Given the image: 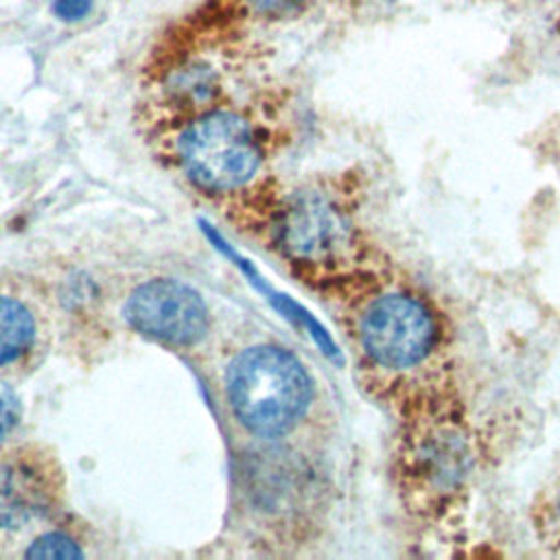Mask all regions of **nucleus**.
Listing matches in <instances>:
<instances>
[{
    "label": "nucleus",
    "instance_id": "obj_1",
    "mask_svg": "<svg viewBox=\"0 0 560 560\" xmlns=\"http://www.w3.org/2000/svg\"><path fill=\"white\" fill-rule=\"evenodd\" d=\"M405 385L409 405L405 407L398 472L413 510L442 516L472 477L477 440L464 407L442 385L438 370Z\"/></svg>",
    "mask_w": 560,
    "mask_h": 560
},
{
    "label": "nucleus",
    "instance_id": "obj_2",
    "mask_svg": "<svg viewBox=\"0 0 560 560\" xmlns=\"http://www.w3.org/2000/svg\"><path fill=\"white\" fill-rule=\"evenodd\" d=\"M225 398L234 420L252 435L280 440L308 416L315 383L289 350L258 343L238 352L225 370Z\"/></svg>",
    "mask_w": 560,
    "mask_h": 560
},
{
    "label": "nucleus",
    "instance_id": "obj_3",
    "mask_svg": "<svg viewBox=\"0 0 560 560\" xmlns=\"http://www.w3.org/2000/svg\"><path fill=\"white\" fill-rule=\"evenodd\" d=\"M354 335L365 363L396 385L438 368L442 324L435 308L416 291L376 287L359 306Z\"/></svg>",
    "mask_w": 560,
    "mask_h": 560
},
{
    "label": "nucleus",
    "instance_id": "obj_4",
    "mask_svg": "<svg viewBox=\"0 0 560 560\" xmlns=\"http://www.w3.org/2000/svg\"><path fill=\"white\" fill-rule=\"evenodd\" d=\"M171 149L184 177L206 195L245 190L265 160L254 122L228 107H210L186 118Z\"/></svg>",
    "mask_w": 560,
    "mask_h": 560
},
{
    "label": "nucleus",
    "instance_id": "obj_5",
    "mask_svg": "<svg viewBox=\"0 0 560 560\" xmlns=\"http://www.w3.org/2000/svg\"><path fill=\"white\" fill-rule=\"evenodd\" d=\"M280 245L293 262L324 271H343L359 252L348 210L326 190L293 195L280 212Z\"/></svg>",
    "mask_w": 560,
    "mask_h": 560
},
{
    "label": "nucleus",
    "instance_id": "obj_6",
    "mask_svg": "<svg viewBox=\"0 0 560 560\" xmlns=\"http://www.w3.org/2000/svg\"><path fill=\"white\" fill-rule=\"evenodd\" d=\"M125 317L133 330L175 348H190L208 330V308L201 295L177 280H149L131 291Z\"/></svg>",
    "mask_w": 560,
    "mask_h": 560
},
{
    "label": "nucleus",
    "instance_id": "obj_7",
    "mask_svg": "<svg viewBox=\"0 0 560 560\" xmlns=\"http://www.w3.org/2000/svg\"><path fill=\"white\" fill-rule=\"evenodd\" d=\"M61 468L35 446L0 453V529L20 532L48 518L61 501Z\"/></svg>",
    "mask_w": 560,
    "mask_h": 560
},
{
    "label": "nucleus",
    "instance_id": "obj_8",
    "mask_svg": "<svg viewBox=\"0 0 560 560\" xmlns=\"http://www.w3.org/2000/svg\"><path fill=\"white\" fill-rule=\"evenodd\" d=\"M42 322L22 298L0 293V374L24 368L39 350Z\"/></svg>",
    "mask_w": 560,
    "mask_h": 560
},
{
    "label": "nucleus",
    "instance_id": "obj_9",
    "mask_svg": "<svg viewBox=\"0 0 560 560\" xmlns=\"http://www.w3.org/2000/svg\"><path fill=\"white\" fill-rule=\"evenodd\" d=\"M81 556H83V549L63 532H46L24 549V558H39V560L44 558L70 560Z\"/></svg>",
    "mask_w": 560,
    "mask_h": 560
},
{
    "label": "nucleus",
    "instance_id": "obj_10",
    "mask_svg": "<svg viewBox=\"0 0 560 560\" xmlns=\"http://www.w3.org/2000/svg\"><path fill=\"white\" fill-rule=\"evenodd\" d=\"M22 418V405L15 389L0 378V444H4L18 429Z\"/></svg>",
    "mask_w": 560,
    "mask_h": 560
},
{
    "label": "nucleus",
    "instance_id": "obj_11",
    "mask_svg": "<svg viewBox=\"0 0 560 560\" xmlns=\"http://www.w3.org/2000/svg\"><path fill=\"white\" fill-rule=\"evenodd\" d=\"M90 11H92V0H55L52 2V13L66 22H77L85 18Z\"/></svg>",
    "mask_w": 560,
    "mask_h": 560
},
{
    "label": "nucleus",
    "instance_id": "obj_12",
    "mask_svg": "<svg viewBox=\"0 0 560 560\" xmlns=\"http://www.w3.org/2000/svg\"><path fill=\"white\" fill-rule=\"evenodd\" d=\"M558 4H560V0H553V9H558ZM556 13V11H553Z\"/></svg>",
    "mask_w": 560,
    "mask_h": 560
}]
</instances>
